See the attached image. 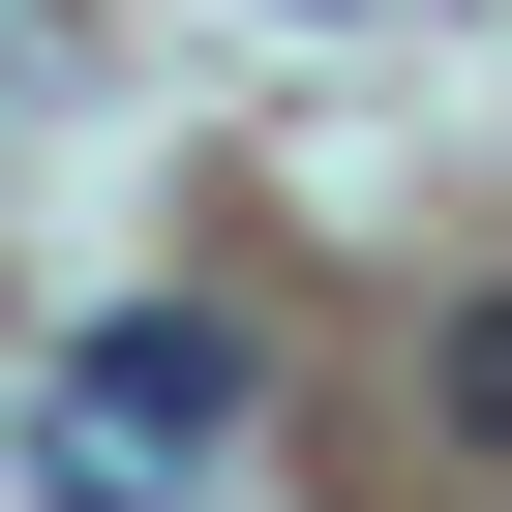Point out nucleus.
I'll use <instances>...</instances> for the list:
<instances>
[{
    "label": "nucleus",
    "instance_id": "nucleus-1",
    "mask_svg": "<svg viewBox=\"0 0 512 512\" xmlns=\"http://www.w3.org/2000/svg\"><path fill=\"white\" fill-rule=\"evenodd\" d=\"M211 422H241V332H121V362L61 392V512H181Z\"/></svg>",
    "mask_w": 512,
    "mask_h": 512
},
{
    "label": "nucleus",
    "instance_id": "nucleus-2",
    "mask_svg": "<svg viewBox=\"0 0 512 512\" xmlns=\"http://www.w3.org/2000/svg\"><path fill=\"white\" fill-rule=\"evenodd\" d=\"M452 422H512V302H482V332H452Z\"/></svg>",
    "mask_w": 512,
    "mask_h": 512
}]
</instances>
